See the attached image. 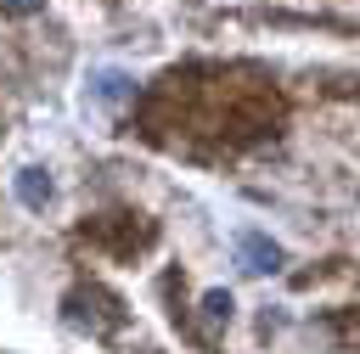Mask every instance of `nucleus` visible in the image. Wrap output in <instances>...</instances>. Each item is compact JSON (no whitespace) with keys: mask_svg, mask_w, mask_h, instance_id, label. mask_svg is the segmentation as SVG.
<instances>
[{"mask_svg":"<svg viewBox=\"0 0 360 354\" xmlns=\"http://www.w3.org/2000/svg\"><path fill=\"white\" fill-rule=\"evenodd\" d=\"M236 253H242V264H248L253 275L281 270V247H276L270 236H259V230H242V236H236Z\"/></svg>","mask_w":360,"mask_h":354,"instance_id":"1","label":"nucleus"},{"mask_svg":"<svg viewBox=\"0 0 360 354\" xmlns=\"http://www.w3.org/2000/svg\"><path fill=\"white\" fill-rule=\"evenodd\" d=\"M17 202L22 208H45L51 202V174L45 169H22L17 174Z\"/></svg>","mask_w":360,"mask_h":354,"instance_id":"2","label":"nucleus"},{"mask_svg":"<svg viewBox=\"0 0 360 354\" xmlns=\"http://www.w3.org/2000/svg\"><path fill=\"white\" fill-rule=\"evenodd\" d=\"M202 315L208 320H231V292H202Z\"/></svg>","mask_w":360,"mask_h":354,"instance_id":"3","label":"nucleus"},{"mask_svg":"<svg viewBox=\"0 0 360 354\" xmlns=\"http://www.w3.org/2000/svg\"><path fill=\"white\" fill-rule=\"evenodd\" d=\"M0 11H11V17H34V11H45V0H0Z\"/></svg>","mask_w":360,"mask_h":354,"instance_id":"4","label":"nucleus"}]
</instances>
